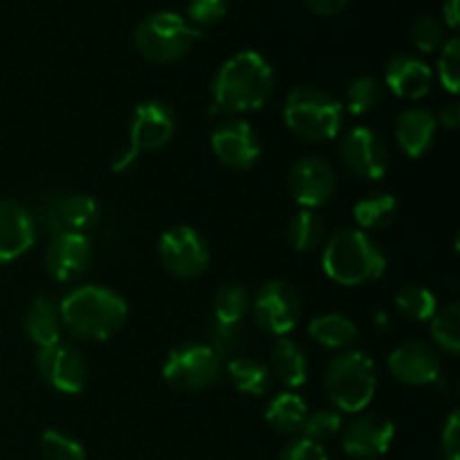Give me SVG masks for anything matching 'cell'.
<instances>
[{
  "label": "cell",
  "instance_id": "obj_33",
  "mask_svg": "<svg viewBox=\"0 0 460 460\" xmlns=\"http://www.w3.org/2000/svg\"><path fill=\"white\" fill-rule=\"evenodd\" d=\"M39 447L45 460H85L84 445L66 431L48 429L40 436Z\"/></svg>",
  "mask_w": 460,
  "mask_h": 460
},
{
  "label": "cell",
  "instance_id": "obj_30",
  "mask_svg": "<svg viewBox=\"0 0 460 460\" xmlns=\"http://www.w3.org/2000/svg\"><path fill=\"white\" fill-rule=\"evenodd\" d=\"M58 216H61L63 229L67 232H81L94 227L99 220V205L94 198L85 196V193H72V196L63 198L61 207H58Z\"/></svg>",
  "mask_w": 460,
  "mask_h": 460
},
{
  "label": "cell",
  "instance_id": "obj_42",
  "mask_svg": "<svg viewBox=\"0 0 460 460\" xmlns=\"http://www.w3.org/2000/svg\"><path fill=\"white\" fill-rule=\"evenodd\" d=\"M305 3H308V7L313 9V12L331 16V13L341 12V9L349 4V0H305Z\"/></svg>",
  "mask_w": 460,
  "mask_h": 460
},
{
  "label": "cell",
  "instance_id": "obj_14",
  "mask_svg": "<svg viewBox=\"0 0 460 460\" xmlns=\"http://www.w3.org/2000/svg\"><path fill=\"white\" fill-rule=\"evenodd\" d=\"M211 151L220 164L234 171H247L261 155L259 135L247 121L225 119L211 130Z\"/></svg>",
  "mask_w": 460,
  "mask_h": 460
},
{
  "label": "cell",
  "instance_id": "obj_37",
  "mask_svg": "<svg viewBox=\"0 0 460 460\" xmlns=\"http://www.w3.org/2000/svg\"><path fill=\"white\" fill-rule=\"evenodd\" d=\"M229 0H189L187 3V16L193 22V27L214 25L220 18L227 13Z\"/></svg>",
  "mask_w": 460,
  "mask_h": 460
},
{
  "label": "cell",
  "instance_id": "obj_2",
  "mask_svg": "<svg viewBox=\"0 0 460 460\" xmlns=\"http://www.w3.org/2000/svg\"><path fill=\"white\" fill-rule=\"evenodd\" d=\"M274 93V70L263 54L245 49L218 67L211 94L220 111L250 112L268 103Z\"/></svg>",
  "mask_w": 460,
  "mask_h": 460
},
{
  "label": "cell",
  "instance_id": "obj_29",
  "mask_svg": "<svg viewBox=\"0 0 460 460\" xmlns=\"http://www.w3.org/2000/svg\"><path fill=\"white\" fill-rule=\"evenodd\" d=\"M395 305H398L400 314L411 319V322H431L434 314L438 313V299H436L434 292L425 286H418V283L398 290Z\"/></svg>",
  "mask_w": 460,
  "mask_h": 460
},
{
  "label": "cell",
  "instance_id": "obj_17",
  "mask_svg": "<svg viewBox=\"0 0 460 460\" xmlns=\"http://www.w3.org/2000/svg\"><path fill=\"white\" fill-rule=\"evenodd\" d=\"M389 373L409 386L434 385L443 376V362L438 350L425 341H404L389 355Z\"/></svg>",
  "mask_w": 460,
  "mask_h": 460
},
{
  "label": "cell",
  "instance_id": "obj_34",
  "mask_svg": "<svg viewBox=\"0 0 460 460\" xmlns=\"http://www.w3.org/2000/svg\"><path fill=\"white\" fill-rule=\"evenodd\" d=\"M341 431V416L332 409H319V411L308 413L301 429V438L313 440V443L323 445L331 438H335Z\"/></svg>",
  "mask_w": 460,
  "mask_h": 460
},
{
  "label": "cell",
  "instance_id": "obj_38",
  "mask_svg": "<svg viewBox=\"0 0 460 460\" xmlns=\"http://www.w3.org/2000/svg\"><path fill=\"white\" fill-rule=\"evenodd\" d=\"M279 460H331V458H328L323 445H317L313 443V440H305V438H296L283 449Z\"/></svg>",
  "mask_w": 460,
  "mask_h": 460
},
{
  "label": "cell",
  "instance_id": "obj_22",
  "mask_svg": "<svg viewBox=\"0 0 460 460\" xmlns=\"http://www.w3.org/2000/svg\"><path fill=\"white\" fill-rule=\"evenodd\" d=\"M270 373L288 389H299L308 380V359L295 340L279 337L270 355Z\"/></svg>",
  "mask_w": 460,
  "mask_h": 460
},
{
  "label": "cell",
  "instance_id": "obj_1",
  "mask_svg": "<svg viewBox=\"0 0 460 460\" xmlns=\"http://www.w3.org/2000/svg\"><path fill=\"white\" fill-rule=\"evenodd\" d=\"M61 326L84 341H106L121 331L128 317L126 299L106 286H81L58 304Z\"/></svg>",
  "mask_w": 460,
  "mask_h": 460
},
{
  "label": "cell",
  "instance_id": "obj_5",
  "mask_svg": "<svg viewBox=\"0 0 460 460\" xmlns=\"http://www.w3.org/2000/svg\"><path fill=\"white\" fill-rule=\"evenodd\" d=\"M323 385L340 411L362 413L376 398V362L362 350H346L328 364Z\"/></svg>",
  "mask_w": 460,
  "mask_h": 460
},
{
  "label": "cell",
  "instance_id": "obj_10",
  "mask_svg": "<svg viewBox=\"0 0 460 460\" xmlns=\"http://www.w3.org/2000/svg\"><path fill=\"white\" fill-rule=\"evenodd\" d=\"M36 371L40 380L58 394L76 395L88 385V362L79 349L63 341L36 353Z\"/></svg>",
  "mask_w": 460,
  "mask_h": 460
},
{
  "label": "cell",
  "instance_id": "obj_21",
  "mask_svg": "<svg viewBox=\"0 0 460 460\" xmlns=\"http://www.w3.org/2000/svg\"><path fill=\"white\" fill-rule=\"evenodd\" d=\"M22 326H25V335L39 350L58 344L63 326L57 301L49 296H36L34 304L27 310Z\"/></svg>",
  "mask_w": 460,
  "mask_h": 460
},
{
  "label": "cell",
  "instance_id": "obj_40",
  "mask_svg": "<svg viewBox=\"0 0 460 460\" xmlns=\"http://www.w3.org/2000/svg\"><path fill=\"white\" fill-rule=\"evenodd\" d=\"M211 335H214V344H211V349L223 358V353H232V350L236 349L241 332H238V326H227V323L216 322L214 328H211Z\"/></svg>",
  "mask_w": 460,
  "mask_h": 460
},
{
  "label": "cell",
  "instance_id": "obj_24",
  "mask_svg": "<svg viewBox=\"0 0 460 460\" xmlns=\"http://www.w3.org/2000/svg\"><path fill=\"white\" fill-rule=\"evenodd\" d=\"M308 335L313 337L317 344L326 346V349H350L358 341L359 331L349 317L337 313H326L314 317L308 323Z\"/></svg>",
  "mask_w": 460,
  "mask_h": 460
},
{
  "label": "cell",
  "instance_id": "obj_39",
  "mask_svg": "<svg viewBox=\"0 0 460 460\" xmlns=\"http://www.w3.org/2000/svg\"><path fill=\"white\" fill-rule=\"evenodd\" d=\"M440 445H443L445 460H460V413H449L447 422L443 427V436H440Z\"/></svg>",
  "mask_w": 460,
  "mask_h": 460
},
{
  "label": "cell",
  "instance_id": "obj_7",
  "mask_svg": "<svg viewBox=\"0 0 460 460\" xmlns=\"http://www.w3.org/2000/svg\"><path fill=\"white\" fill-rule=\"evenodd\" d=\"M223 358L209 344L175 346L162 367L166 385L184 394L209 389L223 377Z\"/></svg>",
  "mask_w": 460,
  "mask_h": 460
},
{
  "label": "cell",
  "instance_id": "obj_6",
  "mask_svg": "<svg viewBox=\"0 0 460 460\" xmlns=\"http://www.w3.org/2000/svg\"><path fill=\"white\" fill-rule=\"evenodd\" d=\"M202 31L175 12H155L135 27V48L153 63L180 61L196 45Z\"/></svg>",
  "mask_w": 460,
  "mask_h": 460
},
{
  "label": "cell",
  "instance_id": "obj_20",
  "mask_svg": "<svg viewBox=\"0 0 460 460\" xmlns=\"http://www.w3.org/2000/svg\"><path fill=\"white\" fill-rule=\"evenodd\" d=\"M438 130L436 115L427 108H409L395 121V142L409 157H422L431 148Z\"/></svg>",
  "mask_w": 460,
  "mask_h": 460
},
{
  "label": "cell",
  "instance_id": "obj_18",
  "mask_svg": "<svg viewBox=\"0 0 460 460\" xmlns=\"http://www.w3.org/2000/svg\"><path fill=\"white\" fill-rule=\"evenodd\" d=\"M36 241V223L25 205L0 198V263L16 261Z\"/></svg>",
  "mask_w": 460,
  "mask_h": 460
},
{
  "label": "cell",
  "instance_id": "obj_15",
  "mask_svg": "<svg viewBox=\"0 0 460 460\" xmlns=\"http://www.w3.org/2000/svg\"><path fill=\"white\" fill-rule=\"evenodd\" d=\"M93 263V243L85 234L58 229L45 250V270L54 281H76Z\"/></svg>",
  "mask_w": 460,
  "mask_h": 460
},
{
  "label": "cell",
  "instance_id": "obj_41",
  "mask_svg": "<svg viewBox=\"0 0 460 460\" xmlns=\"http://www.w3.org/2000/svg\"><path fill=\"white\" fill-rule=\"evenodd\" d=\"M436 121H438V126H443V128H447V130L458 128V124H460V106H458V102L445 103L443 111H440V115L436 117Z\"/></svg>",
  "mask_w": 460,
  "mask_h": 460
},
{
  "label": "cell",
  "instance_id": "obj_32",
  "mask_svg": "<svg viewBox=\"0 0 460 460\" xmlns=\"http://www.w3.org/2000/svg\"><path fill=\"white\" fill-rule=\"evenodd\" d=\"M431 340L436 341L438 349L445 353L458 355L460 353V305L449 304L431 319Z\"/></svg>",
  "mask_w": 460,
  "mask_h": 460
},
{
  "label": "cell",
  "instance_id": "obj_36",
  "mask_svg": "<svg viewBox=\"0 0 460 460\" xmlns=\"http://www.w3.org/2000/svg\"><path fill=\"white\" fill-rule=\"evenodd\" d=\"M409 36L420 52H436L445 43V27L438 18L420 16L409 30Z\"/></svg>",
  "mask_w": 460,
  "mask_h": 460
},
{
  "label": "cell",
  "instance_id": "obj_8",
  "mask_svg": "<svg viewBox=\"0 0 460 460\" xmlns=\"http://www.w3.org/2000/svg\"><path fill=\"white\" fill-rule=\"evenodd\" d=\"M157 256L166 272L178 279H198L211 263V252L198 229L173 225L157 241Z\"/></svg>",
  "mask_w": 460,
  "mask_h": 460
},
{
  "label": "cell",
  "instance_id": "obj_44",
  "mask_svg": "<svg viewBox=\"0 0 460 460\" xmlns=\"http://www.w3.org/2000/svg\"><path fill=\"white\" fill-rule=\"evenodd\" d=\"M443 13H445V22H447L452 30H456L458 27V0H447L443 7Z\"/></svg>",
  "mask_w": 460,
  "mask_h": 460
},
{
  "label": "cell",
  "instance_id": "obj_25",
  "mask_svg": "<svg viewBox=\"0 0 460 460\" xmlns=\"http://www.w3.org/2000/svg\"><path fill=\"white\" fill-rule=\"evenodd\" d=\"M227 377L241 394L261 398L272 389V373L268 364L252 358H234L227 364Z\"/></svg>",
  "mask_w": 460,
  "mask_h": 460
},
{
  "label": "cell",
  "instance_id": "obj_27",
  "mask_svg": "<svg viewBox=\"0 0 460 460\" xmlns=\"http://www.w3.org/2000/svg\"><path fill=\"white\" fill-rule=\"evenodd\" d=\"M252 308L250 292L236 281L223 283L214 295V319L227 326H238Z\"/></svg>",
  "mask_w": 460,
  "mask_h": 460
},
{
  "label": "cell",
  "instance_id": "obj_9",
  "mask_svg": "<svg viewBox=\"0 0 460 460\" xmlns=\"http://www.w3.org/2000/svg\"><path fill=\"white\" fill-rule=\"evenodd\" d=\"M256 326L272 337H286L301 317V296L292 283L274 279L263 283L252 299Z\"/></svg>",
  "mask_w": 460,
  "mask_h": 460
},
{
  "label": "cell",
  "instance_id": "obj_19",
  "mask_svg": "<svg viewBox=\"0 0 460 460\" xmlns=\"http://www.w3.org/2000/svg\"><path fill=\"white\" fill-rule=\"evenodd\" d=\"M386 88L400 99L407 102H418V99L427 97L434 85V72L431 67L422 61L416 54H395L386 63Z\"/></svg>",
  "mask_w": 460,
  "mask_h": 460
},
{
  "label": "cell",
  "instance_id": "obj_26",
  "mask_svg": "<svg viewBox=\"0 0 460 460\" xmlns=\"http://www.w3.org/2000/svg\"><path fill=\"white\" fill-rule=\"evenodd\" d=\"M398 214L400 205L391 193H371V196L362 198L353 209L355 223L359 225L362 232L389 227L398 218Z\"/></svg>",
  "mask_w": 460,
  "mask_h": 460
},
{
  "label": "cell",
  "instance_id": "obj_31",
  "mask_svg": "<svg viewBox=\"0 0 460 460\" xmlns=\"http://www.w3.org/2000/svg\"><path fill=\"white\" fill-rule=\"evenodd\" d=\"M382 99H385V85L376 76H358L346 90L344 111H349L355 117L368 115V112L377 111Z\"/></svg>",
  "mask_w": 460,
  "mask_h": 460
},
{
  "label": "cell",
  "instance_id": "obj_11",
  "mask_svg": "<svg viewBox=\"0 0 460 460\" xmlns=\"http://www.w3.org/2000/svg\"><path fill=\"white\" fill-rule=\"evenodd\" d=\"M340 157L346 169L362 180H380L391 166V153L385 139L367 126L349 130L340 142Z\"/></svg>",
  "mask_w": 460,
  "mask_h": 460
},
{
  "label": "cell",
  "instance_id": "obj_23",
  "mask_svg": "<svg viewBox=\"0 0 460 460\" xmlns=\"http://www.w3.org/2000/svg\"><path fill=\"white\" fill-rule=\"evenodd\" d=\"M305 418H308V404L299 394H292V391L274 395L265 409V422L281 436L301 434Z\"/></svg>",
  "mask_w": 460,
  "mask_h": 460
},
{
  "label": "cell",
  "instance_id": "obj_12",
  "mask_svg": "<svg viewBox=\"0 0 460 460\" xmlns=\"http://www.w3.org/2000/svg\"><path fill=\"white\" fill-rule=\"evenodd\" d=\"M288 189L296 205H301L304 209H319L335 196V166L323 157H304L292 164L290 175H288Z\"/></svg>",
  "mask_w": 460,
  "mask_h": 460
},
{
  "label": "cell",
  "instance_id": "obj_28",
  "mask_svg": "<svg viewBox=\"0 0 460 460\" xmlns=\"http://www.w3.org/2000/svg\"><path fill=\"white\" fill-rule=\"evenodd\" d=\"M323 220L317 211L301 209L288 223V241L296 252H313L323 241Z\"/></svg>",
  "mask_w": 460,
  "mask_h": 460
},
{
  "label": "cell",
  "instance_id": "obj_3",
  "mask_svg": "<svg viewBox=\"0 0 460 460\" xmlns=\"http://www.w3.org/2000/svg\"><path fill=\"white\" fill-rule=\"evenodd\" d=\"M322 265L328 279L355 288L377 281L386 270V256L362 229H340L323 247Z\"/></svg>",
  "mask_w": 460,
  "mask_h": 460
},
{
  "label": "cell",
  "instance_id": "obj_16",
  "mask_svg": "<svg viewBox=\"0 0 460 460\" xmlns=\"http://www.w3.org/2000/svg\"><path fill=\"white\" fill-rule=\"evenodd\" d=\"M395 438V425L380 413H362L341 429V449L350 458L371 460L385 456Z\"/></svg>",
  "mask_w": 460,
  "mask_h": 460
},
{
  "label": "cell",
  "instance_id": "obj_4",
  "mask_svg": "<svg viewBox=\"0 0 460 460\" xmlns=\"http://www.w3.org/2000/svg\"><path fill=\"white\" fill-rule=\"evenodd\" d=\"M344 103L314 85H301L286 97L283 119L299 139L310 144L331 142L344 126Z\"/></svg>",
  "mask_w": 460,
  "mask_h": 460
},
{
  "label": "cell",
  "instance_id": "obj_35",
  "mask_svg": "<svg viewBox=\"0 0 460 460\" xmlns=\"http://www.w3.org/2000/svg\"><path fill=\"white\" fill-rule=\"evenodd\" d=\"M438 79L447 93L458 94L460 90V40L452 36L443 43V52L438 58Z\"/></svg>",
  "mask_w": 460,
  "mask_h": 460
},
{
  "label": "cell",
  "instance_id": "obj_13",
  "mask_svg": "<svg viewBox=\"0 0 460 460\" xmlns=\"http://www.w3.org/2000/svg\"><path fill=\"white\" fill-rule=\"evenodd\" d=\"M175 133V115L169 103L160 99H148L137 103L130 115L128 139L137 153L160 151L171 142Z\"/></svg>",
  "mask_w": 460,
  "mask_h": 460
},
{
  "label": "cell",
  "instance_id": "obj_43",
  "mask_svg": "<svg viewBox=\"0 0 460 460\" xmlns=\"http://www.w3.org/2000/svg\"><path fill=\"white\" fill-rule=\"evenodd\" d=\"M137 155H139V153L135 151V148L128 144V146H126L124 151H119L115 157H112L111 169L115 171V173H121V171H126L130 164H133L135 160H137Z\"/></svg>",
  "mask_w": 460,
  "mask_h": 460
}]
</instances>
